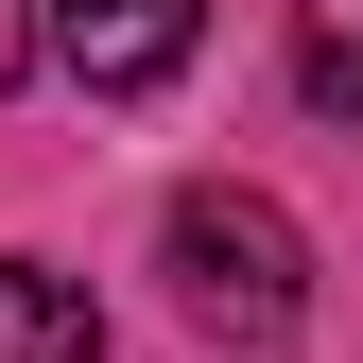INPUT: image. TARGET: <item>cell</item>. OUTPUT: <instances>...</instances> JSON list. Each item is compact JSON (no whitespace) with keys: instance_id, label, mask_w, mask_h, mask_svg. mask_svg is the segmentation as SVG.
Returning <instances> with one entry per match:
<instances>
[{"instance_id":"obj_4","label":"cell","mask_w":363,"mask_h":363,"mask_svg":"<svg viewBox=\"0 0 363 363\" xmlns=\"http://www.w3.org/2000/svg\"><path fill=\"white\" fill-rule=\"evenodd\" d=\"M294 86L329 121H363V0H294Z\"/></svg>"},{"instance_id":"obj_3","label":"cell","mask_w":363,"mask_h":363,"mask_svg":"<svg viewBox=\"0 0 363 363\" xmlns=\"http://www.w3.org/2000/svg\"><path fill=\"white\" fill-rule=\"evenodd\" d=\"M0 363H104V311L52 259H0Z\"/></svg>"},{"instance_id":"obj_1","label":"cell","mask_w":363,"mask_h":363,"mask_svg":"<svg viewBox=\"0 0 363 363\" xmlns=\"http://www.w3.org/2000/svg\"><path fill=\"white\" fill-rule=\"evenodd\" d=\"M156 259H173V311L225 329V346H277L294 311H311V242H294L277 191H173Z\"/></svg>"},{"instance_id":"obj_5","label":"cell","mask_w":363,"mask_h":363,"mask_svg":"<svg viewBox=\"0 0 363 363\" xmlns=\"http://www.w3.org/2000/svg\"><path fill=\"white\" fill-rule=\"evenodd\" d=\"M35 35H52V18H35V0H0V86L35 69Z\"/></svg>"},{"instance_id":"obj_2","label":"cell","mask_w":363,"mask_h":363,"mask_svg":"<svg viewBox=\"0 0 363 363\" xmlns=\"http://www.w3.org/2000/svg\"><path fill=\"white\" fill-rule=\"evenodd\" d=\"M35 18H52L69 86H104V104H139V86H173V69H191L208 0H35Z\"/></svg>"}]
</instances>
